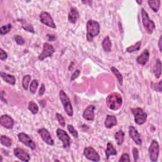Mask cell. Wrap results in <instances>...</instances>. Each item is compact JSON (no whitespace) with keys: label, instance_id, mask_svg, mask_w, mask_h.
Masks as SVG:
<instances>
[{"label":"cell","instance_id":"cell-1","mask_svg":"<svg viewBox=\"0 0 162 162\" xmlns=\"http://www.w3.org/2000/svg\"><path fill=\"white\" fill-rule=\"evenodd\" d=\"M123 103L122 96L118 92H113L110 94L106 99V104L108 108L111 110H119Z\"/></svg>","mask_w":162,"mask_h":162},{"label":"cell","instance_id":"cell-2","mask_svg":"<svg viewBox=\"0 0 162 162\" xmlns=\"http://www.w3.org/2000/svg\"><path fill=\"white\" fill-rule=\"evenodd\" d=\"M87 40L92 42L93 39L98 36L100 32V25L99 23L94 20L90 19L87 22Z\"/></svg>","mask_w":162,"mask_h":162},{"label":"cell","instance_id":"cell-3","mask_svg":"<svg viewBox=\"0 0 162 162\" xmlns=\"http://www.w3.org/2000/svg\"><path fill=\"white\" fill-rule=\"evenodd\" d=\"M59 97L63 105L65 111L67 113V114L69 117H72L74 115V110L70 98H68V95L65 93V92L63 90H61L60 91Z\"/></svg>","mask_w":162,"mask_h":162},{"label":"cell","instance_id":"cell-4","mask_svg":"<svg viewBox=\"0 0 162 162\" xmlns=\"http://www.w3.org/2000/svg\"><path fill=\"white\" fill-rule=\"evenodd\" d=\"M141 17L143 25L146 32L149 34H152L156 27L155 24L152 20L150 19L148 14L144 8L141 9Z\"/></svg>","mask_w":162,"mask_h":162},{"label":"cell","instance_id":"cell-5","mask_svg":"<svg viewBox=\"0 0 162 162\" xmlns=\"http://www.w3.org/2000/svg\"><path fill=\"white\" fill-rule=\"evenodd\" d=\"M131 111L134 115V121L137 125L144 124L146 120L148 115L141 108H134L131 109Z\"/></svg>","mask_w":162,"mask_h":162},{"label":"cell","instance_id":"cell-6","mask_svg":"<svg viewBox=\"0 0 162 162\" xmlns=\"http://www.w3.org/2000/svg\"><path fill=\"white\" fill-rule=\"evenodd\" d=\"M149 158L152 161H157L160 154V145L157 141L153 140L149 148Z\"/></svg>","mask_w":162,"mask_h":162},{"label":"cell","instance_id":"cell-7","mask_svg":"<svg viewBox=\"0 0 162 162\" xmlns=\"http://www.w3.org/2000/svg\"><path fill=\"white\" fill-rule=\"evenodd\" d=\"M55 52V50L53 46L48 43H45L43 44V51L39 55L38 59L40 61H43L45 59H47L48 57H51Z\"/></svg>","mask_w":162,"mask_h":162},{"label":"cell","instance_id":"cell-8","mask_svg":"<svg viewBox=\"0 0 162 162\" xmlns=\"http://www.w3.org/2000/svg\"><path fill=\"white\" fill-rule=\"evenodd\" d=\"M56 135L58 138L62 142L63 148H68L70 147L71 140L67 132L61 129H58L56 131Z\"/></svg>","mask_w":162,"mask_h":162},{"label":"cell","instance_id":"cell-9","mask_svg":"<svg viewBox=\"0 0 162 162\" xmlns=\"http://www.w3.org/2000/svg\"><path fill=\"white\" fill-rule=\"evenodd\" d=\"M18 138L19 141L28 148H30L32 150H34L36 148L35 143L34 142V141L26 133L24 132H20L18 134Z\"/></svg>","mask_w":162,"mask_h":162},{"label":"cell","instance_id":"cell-10","mask_svg":"<svg viewBox=\"0 0 162 162\" xmlns=\"http://www.w3.org/2000/svg\"><path fill=\"white\" fill-rule=\"evenodd\" d=\"M84 155L89 160L96 162L100 161L99 155L92 147H86L84 149Z\"/></svg>","mask_w":162,"mask_h":162},{"label":"cell","instance_id":"cell-11","mask_svg":"<svg viewBox=\"0 0 162 162\" xmlns=\"http://www.w3.org/2000/svg\"><path fill=\"white\" fill-rule=\"evenodd\" d=\"M39 19L41 22H42L43 24L46 25V26L52 29L56 28V25L52 17L49 13L46 12V11H42L39 15Z\"/></svg>","mask_w":162,"mask_h":162},{"label":"cell","instance_id":"cell-12","mask_svg":"<svg viewBox=\"0 0 162 162\" xmlns=\"http://www.w3.org/2000/svg\"><path fill=\"white\" fill-rule=\"evenodd\" d=\"M38 132L44 143H46V144L50 146L54 145V140L51 137L50 132L47 129L45 128H41L39 129Z\"/></svg>","mask_w":162,"mask_h":162},{"label":"cell","instance_id":"cell-13","mask_svg":"<svg viewBox=\"0 0 162 162\" xmlns=\"http://www.w3.org/2000/svg\"><path fill=\"white\" fill-rule=\"evenodd\" d=\"M129 134L131 138L134 141V142L139 146H141L143 143L142 139L141 137L140 134L138 131L135 128L134 126H129Z\"/></svg>","mask_w":162,"mask_h":162},{"label":"cell","instance_id":"cell-14","mask_svg":"<svg viewBox=\"0 0 162 162\" xmlns=\"http://www.w3.org/2000/svg\"><path fill=\"white\" fill-rule=\"evenodd\" d=\"M14 155L20 160L25 162H28L30 160V156L28 153L22 148H17L14 150Z\"/></svg>","mask_w":162,"mask_h":162},{"label":"cell","instance_id":"cell-15","mask_svg":"<svg viewBox=\"0 0 162 162\" xmlns=\"http://www.w3.org/2000/svg\"><path fill=\"white\" fill-rule=\"evenodd\" d=\"M15 122L14 119L8 115H3L0 119V124L8 129H11L14 127Z\"/></svg>","mask_w":162,"mask_h":162},{"label":"cell","instance_id":"cell-16","mask_svg":"<svg viewBox=\"0 0 162 162\" xmlns=\"http://www.w3.org/2000/svg\"><path fill=\"white\" fill-rule=\"evenodd\" d=\"M95 107L94 105L88 106L84 111L83 117L87 121H93L95 120Z\"/></svg>","mask_w":162,"mask_h":162},{"label":"cell","instance_id":"cell-17","mask_svg":"<svg viewBox=\"0 0 162 162\" xmlns=\"http://www.w3.org/2000/svg\"><path fill=\"white\" fill-rule=\"evenodd\" d=\"M79 18V13L77 9L75 7L71 8L70 11H69L68 15V22L71 23V24H75Z\"/></svg>","mask_w":162,"mask_h":162},{"label":"cell","instance_id":"cell-18","mask_svg":"<svg viewBox=\"0 0 162 162\" xmlns=\"http://www.w3.org/2000/svg\"><path fill=\"white\" fill-rule=\"evenodd\" d=\"M149 59V53L148 50H144V51L137 58L136 61L140 65H145L146 63L148 62Z\"/></svg>","mask_w":162,"mask_h":162},{"label":"cell","instance_id":"cell-19","mask_svg":"<svg viewBox=\"0 0 162 162\" xmlns=\"http://www.w3.org/2000/svg\"><path fill=\"white\" fill-rule=\"evenodd\" d=\"M117 124V119L115 117L114 115H108L105 121V126L106 128L111 129L113 127L115 126Z\"/></svg>","mask_w":162,"mask_h":162},{"label":"cell","instance_id":"cell-20","mask_svg":"<svg viewBox=\"0 0 162 162\" xmlns=\"http://www.w3.org/2000/svg\"><path fill=\"white\" fill-rule=\"evenodd\" d=\"M0 75H1V77L2 79L6 82L8 84H10L11 85H15L16 83V79L14 75H10L8 74H6L5 72H2L0 73Z\"/></svg>","mask_w":162,"mask_h":162},{"label":"cell","instance_id":"cell-21","mask_svg":"<svg viewBox=\"0 0 162 162\" xmlns=\"http://www.w3.org/2000/svg\"><path fill=\"white\" fill-rule=\"evenodd\" d=\"M153 71L156 78L159 79L161 75V62L159 59L156 60V63L153 67Z\"/></svg>","mask_w":162,"mask_h":162},{"label":"cell","instance_id":"cell-22","mask_svg":"<svg viewBox=\"0 0 162 162\" xmlns=\"http://www.w3.org/2000/svg\"><path fill=\"white\" fill-rule=\"evenodd\" d=\"M117 155V151L114 148L113 144L110 143H108L107 147L106 149V158L107 160H108L109 157L110 156H115Z\"/></svg>","mask_w":162,"mask_h":162},{"label":"cell","instance_id":"cell-23","mask_svg":"<svg viewBox=\"0 0 162 162\" xmlns=\"http://www.w3.org/2000/svg\"><path fill=\"white\" fill-rule=\"evenodd\" d=\"M111 42L109 36H107L102 42V47L106 52H110L111 50Z\"/></svg>","mask_w":162,"mask_h":162},{"label":"cell","instance_id":"cell-24","mask_svg":"<svg viewBox=\"0 0 162 162\" xmlns=\"http://www.w3.org/2000/svg\"><path fill=\"white\" fill-rule=\"evenodd\" d=\"M148 3L150 8L152 9L153 11H155V12H158L161 4V2L160 0H149Z\"/></svg>","mask_w":162,"mask_h":162},{"label":"cell","instance_id":"cell-25","mask_svg":"<svg viewBox=\"0 0 162 162\" xmlns=\"http://www.w3.org/2000/svg\"><path fill=\"white\" fill-rule=\"evenodd\" d=\"M114 137L115 140L117 141V144L119 146H121L124 141V137H125L124 132L122 130H120L115 134Z\"/></svg>","mask_w":162,"mask_h":162},{"label":"cell","instance_id":"cell-26","mask_svg":"<svg viewBox=\"0 0 162 162\" xmlns=\"http://www.w3.org/2000/svg\"><path fill=\"white\" fill-rule=\"evenodd\" d=\"M111 71L113 72V74L115 75V76L116 77V78L117 79L118 81H119V83L120 84V86H122L123 84V76L122 75V74L120 72V71L118 70L117 68H116L114 67H112L111 68Z\"/></svg>","mask_w":162,"mask_h":162},{"label":"cell","instance_id":"cell-27","mask_svg":"<svg viewBox=\"0 0 162 162\" xmlns=\"http://www.w3.org/2000/svg\"><path fill=\"white\" fill-rule=\"evenodd\" d=\"M141 41L137 42V43H135L134 45L131 46H129V48H127L126 49V51H127V53H131L135 52V51H139V50H140V48H141Z\"/></svg>","mask_w":162,"mask_h":162},{"label":"cell","instance_id":"cell-28","mask_svg":"<svg viewBox=\"0 0 162 162\" xmlns=\"http://www.w3.org/2000/svg\"><path fill=\"white\" fill-rule=\"evenodd\" d=\"M1 140L2 144L6 147L9 148L11 146V144H12V140H11L9 137L6 136L2 135L1 136V140Z\"/></svg>","mask_w":162,"mask_h":162},{"label":"cell","instance_id":"cell-29","mask_svg":"<svg viewBox=\"0 0 162 162\" xmlns=\"http://www.w3.org/2000/svg\"><path fill=\"white\" fill-rule=\"evenodd\" d=\"M28 109L32 112V113L33 114H37L38 112L39 111V107L38 106L37 104L33 101H30L29 103V105H28Z\"/></svg>","mask_w":162,"mask_h":162},{"label":"cell","instance_id":"cell-30","mask_svg":"<svg viewBox=\"0 0 162 162\" xmlns=\"http://www.w3.org/2000/svg\"><path fill=\"white\" fill-rule=\"evenodd\" d=\"M31 79V76L30 75H26L22 79V87L25 90H27L29 84Z\"/></svg>","mask_w":162,"mask_h":162},{"label":"cell","instance_id":"cell-31","mask_svg":"<svg viewBox=\"0 0 162 162\" xmlns=\"http://www.w3.org/2000/svg\"><path fill=\"white\" fill-rule=\"evenodd\" d=\"M39 86V82L36 79L33 80L30 85V92L32 94H35Z\"/></svg>","mask_w":162,"mask_h":162},{"label":"cell","instance_id":"cell-32","mask_svg":"<svg viewBox=\"0 0 162 162\" xmlns=\"http://www.w3.org/2000/svg\"><path fill=\"white\" fill-rule=\"evenodd\" d=\"M11 29V24H8L3 26L1 27V28H0V34H1L2 36L5 35V34H6L10 32Z\"/></svg>","mask_w":162,"mask_h":162},{"label":"cell","instance_id":"cell-33","mask_svg":"<svg viewBox=\"0 0 162 162\" xmlns=\"http://www.w3.org/2000/svg\"><path fill=\"white\" fill-rule=\"evenodd\" d=\"M67 129H68V131H69V132H70V133L73 136V137H74L75 138H77V137H79L78 132H77V130L74 128V127L72 125L68 124V125H67Z\"/></svg>","mask_w":162,"mask_h":162},{"label":"cell","instance_id":"cell-34","mask_svg":"<svg viewBox=\"0 0 162 162\" xmlns=\"http://www.w3.org/2000/svg\"><path fill=\"white\" fill-rule=\"evenodd\" d=\"M22 28L27 31L31 32L32 33L34 32L32 26L27 23L26 21H22Z\"/></svg>","mask_w":162,"mask_h":162},{"label":"cell","instance_id":"cell-35","mask_svg":"<svg viewBox=\"0 0 162 162\" xmlns=\"http://www.w3.org/2000/svg\"><path fill=\"white\" fill-rule=\"evenodd\" d=\"M56 117L58 121H59V124L62 127H65V119H64V118L62 115L60 113H56Z\"/></svg>","mask_w":162,"mask_h":162},{"label":"cell","instance_id":"cell-36","mask_svg":"<svg viewBox=\"0 0 162 162\" xmlns=\"http://www.w3.org/2000/svg\"><path fill=\"white\" fill-rule=\"evenodd\" d=\"M14 40H15V41L17 43V44H18V45L22 46V45H23V44H24V43H25V41H24V38H22L21 36H20V35H15V36H14Z\"/></svg>","mask_w":162,"mask_h":162},{"label":"cell","instance_id":"cell-37","mask_svg":"<svg viewBox=\"0 0 162 162\" xmlns=\"http://www.w3.org/2000/svg\"><path fill=\"white\" fill-rule=\"evenodd\" d=\"M161 83H162V80H160V82L158 83H156V84H152V87H153V89L154 90H155L156 91H158V92H161V89H162V87H161Z\"/></svg>","mask_w":162,"mask_h":162},{"label":"cell","instance_id":"cell-38","mask_svg":"<svg viewBox=\"0 0 162 162\" xmlns=\"http://www.w3.org/2000/svg\"><path fill=\"white\" fill-rule=\"evenodd\" d=\"M8 58V54L2 48H0V60L2 61L5 60Z\"/></svg>","mask_w":162,"mask_h":162},{"label":"cell","instance_id":"cell-39","mask_svg":"<svg viewBox=\"0 0 162 162\" xmlns=\"http://www.w3.org/2000/svg\"><path fill=\"white\" fill-rule=\"evenodd\" d=\"M119 161H131L129 155L127 153H124L120 158Z\"/></svg>","mask_w":162,"mask_h":162},{"label":"cell","instance_id":"cell-40","mask_svg":"<svg viewBox=\"0 0 162 162\" xmlns=\"http://www.w3.org/2000/svg\"><path fill=\"white\" fill-rule=\"evenodd\" d=\"M132 153H133V157H134V161H137L138 160V159H139V157H140V155H139L138 149L137 148H134Z\"/></svg>","mask_w":162,"mask_h":162},{"label":"cell","instance_id":"cell-41","mask_svg":"<svg viewBox=\"0 0 162 162\" xmlns=\"http://www.w3.org/2000/svg\"><path fill=\"white\" fill-rule=\"evenodd\" d=\"M80 71L79 70H76L72 75L71 76V81H73L74 80H75L77 78L79 77V76L80 75Z\"/></svg>","mask_w":162,"mask_h":162},{"label":"cell","instance_id":"cell-42","mask_svg":"<svg viewBox=\"0 0 162 162\" xmlns=\"http://www.w3.org/2000/svg\"><path fill=\"white\" fill-rule=\"evenodd\" d=\"M45 91H46V88H45V85L44 84H41V88L39 89V96H43L44 93H45Z\"/></svg>","mask_w":162,"mask_h":162},{"label":"cell","instance_id":"cell-43","mask_svg":"<svg viewBox=\"0 0 162 162\" xmlns=\"http://www.w3.org/2000/svg\"><path fill=\"white\" fill-rule=\"evenodd\" d=\"M162 36H161L160 37L159 39V42H158V46H159V49H160V51L161 52V41H162Z\"/></svg>","mask_w":162,"mask_h":162},{"label":"cell","instance_id":"cell-44","mask_svg":"<svg viewBox=\"0 0 162 162\" xmlns=\"http://www.w3.org/2000/svg\"><path fill=\"white\" fill-rule=\"evenodd\" d=\"M48 37L49 38V41H54L55 39V36L54 35H49L48 34Z\"/></svg>","mask_w":162,"mask_h":162},{"label":"cell","instance_id":"cell-45","mask_svg":"<svg viewBox=\"0 0 162 162\" xmlns=\"http://www.w3.org/2000/svg\"><path fill=\"white\" fill-rule=\"evenodd\" d=\"M136 3H138L139 5H141V4L143 3V2H142V1H141V2H138V1H136Z\"/></svg>","mask_w":162,"mask_h":162}]
</instances>
